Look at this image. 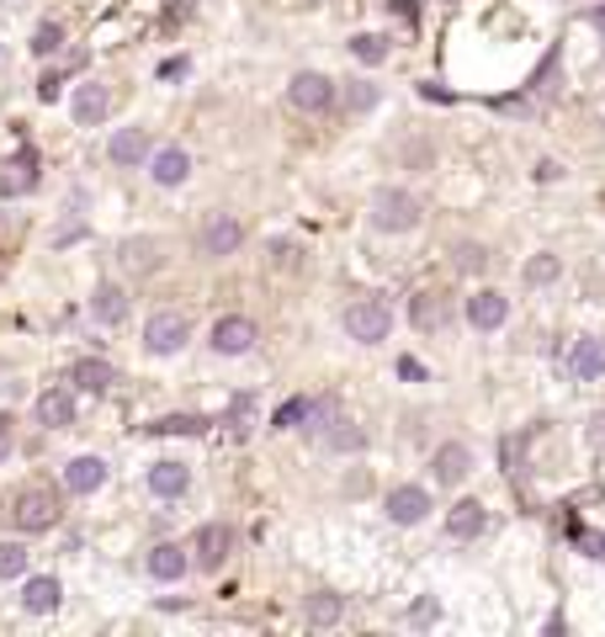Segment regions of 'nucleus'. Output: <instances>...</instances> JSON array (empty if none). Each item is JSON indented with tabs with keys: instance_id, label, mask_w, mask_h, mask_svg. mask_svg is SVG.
Returning <instances> with one entry per match:
<instances>
[{
	"instance_id": "obj_1",
	"label": "nucleus",
	"mask_w": 605,
	"mask_h": 637,
	"mask_svg": "<svg viewBox=\"0 0 605 637\" xmlns=\"http://www.w3.org/2000/svg\"><path fill=\"white\" fill-rule=\"evenodd\" d=\"M64 489H53V483H43V478H27V483H16L5 500H0V520L16 531V537H43V531H53L59 520H64Z\"/></svg>"
},
{
	"instance_id": "obj_2",
	"label": "nucleus",
	"mask_w": 605,
	"mask_h": 637,
	"mask_svg": "<svg viewBox=\"0 0 605 637\" xmlns=\"http://www.w3.org/2000/svg\"><path fill=\"white\" fill-rule=\"evenodd\" d=\"M366 218H372V229L377 235H414L420 224H425V202L414 197L409 187H377L372 192V207H366Z\"/></svg>"
},
{
	"instance_id": "obj_3",
	"label": "nucleus",
	"mask_w": 605,
	"mask_h": 637,
	"mask_svg": "<svg viewBox=\"0 0 605 637\" xmlns=\"http://www.w3.org/2000/svg\"><path fill=\"white\" fill-rule=\"evenodd\" d=\"M340 329L356 340V346H383L388 335H394V309L383 303V298H351L346 303V314H340Z\"/></svg>"
},
{
	"instance_id": "obj_4",
	"label": "nucleus",
	"mask_w": 605,
	"mask_h": 637,
	"mask_svg": "<svg viewBox=\"0 0 605 637\" xmlns=\"http://www.w3.org/2000/svg\"><path fill=\"white\" fill-rule=\"evenodd\" d=\"M287 107L303 112V118H329L340 107V85L324 70H298V75L287 80Z\"/></svg>"
},
{
	"instance_id": "obj_5",
	"label": "nucleus",
	"mask_w": 605,
	"mask_h": 637,
	"mask_svg": "<svg viewBox=\"0 0 605 637\" xmlns=\"http://www.w3.org/2000/svg\"><path fill=\"white\" fill-rule=\"evenodd\" d=\"M186 340H192V314L186 309H155V314L144 318V351L149 357H181L186 351Z\"/></svg>"
},
{
	"instance_id": "obj_6",
	"label": "nucleus",
	"mask_w": 605,
	"mask_h": 637,
	"mask_svg": "<svg viewBox=\"0 0 605 637\" xmlns=\"http://www.w3.org/2000/svg\"><path fill=\"white\" fill-rule=\"evenodd\" d=\"M261 346V324L250 314H218L213 324H207V351L213 357H250Z\"/></svg>"
},
{
	"instance_id": "obj_7",
	"label": "nucleus",
	"mask_w": 605,
	"mask_h": 637,
	"mask_svg": "<svg viewBox=\"0 0 605 637\" xmlns=\"http://www.w3.org/2000/svg\"><path fill=\"white\" fill-rule=\"evenodd\" d=\"M186 553H192L197 574H223V563L234 553V526L229 520H202L192 531V542H186Z\"/></svg>"
},
{
	"instance_id": "obj_8",
	"label": "nucleus",
	"mask_w": 605,
	"mask_h": 637,
	"mask_svg": "<svg viewBox=\"0 0 605 637\" xmlns=\"http://www.w3.org/2000/svg\"><path fill=\"white\" fill-rule=\"evenodd\" d=\"M75 420H81V394L70 388V383H53V388H43L33 398V425L38 431H75Z\"/></svg>"
},
{
	"instance_id": "obj_9",
	"label": "nucleus",
	"mask_w": 605,
	"mask_h": 637,
	"mask_svg": "<svg viewBox=\"0 0 605 637\" xmlns=\"http://www.w3.org/2000/svg\"><path fill=\"white\" fill-rule=\"evenodd\" d=\"M244 244V224L234 213H207L197 229V255L202 261H229V255H240Z\"/></svg>"
},
{
	"instance_id": "obj_10",
	"label": "nucleus",
	"mask_w": 605,
	"mask_h": 637,
	"mask_svg": "<svg viewBox=\"0 0 605 637\" xmlns=\"http://www.w3.org/2000/svg\"><path fill=\"white\" fill-rule=\"evenodd\" d=\"M431 510H436V500H431L425 483H394L383 494V516L394 526H420V520H431Z\"/></svg>"
},
{
	"instance_id": "obj_11",
	"label": "nucleus",
	"mask_w": 605,
	"mask_h": 637,
	"mask_svg": "<svg viewBox=\"0 0 605 637\" xmlns=\"http://www.w3.org/2000/svg\"><path fill=\"white\" fill-rule=\"evenodd\" d=\"M43 187V176H38V149L33 144H22L16 155L0 165V202H22V197H33Z\"/></svg>"
},
{
	"instance_id": "obj_12",
	"label": "nucleus",
	"mask_w": 605,
	"mask_h": 637,
	"mask_svg": "<svg viewBox=\"0 0 605 637\" xmlns=\"http://www.w3.org/2000/svg\"><path fill=\"white\" fill-rule=\"evenodd\" d=\"M462 318H468V329L494 335V329H505V324H510V298H505L499 287H479V292H468V298H462Z\"/></svg>"
},
{
	"instance_id": "obj_13",
	"label": "nucleus",
	"mask_w": 605,
	"mask_h": 637,
	"mask_svg": "<svg viewBox=\"0 0 605 637\" xmlns=\"http://www.w3.org/2000/svg\"><path fill=\"white\" fill-rule=\"evenodd\" d=\"M107 478H112L107 457H96V452H81V457H70V462H64V473H59V489H64L70 500H90L96 489H107Z\"/></svg>"
},
{
	"instance_id": "obj_14",
	"label": "nucleus",
	"mask_w": 605,
	"mask_h": 637,
	"mask_svg": "<svg viewBox=\"0 0 605 637\" xmlns=\"http://www.w3.org/2000/svg\"><path fill=\"white\" fill-rule=\"evenodd\" d=\"M165 266V244L155 235H128L118 244V272L122 277H155V272H160Z\"/></svg>"
},
{
	"instance_id": "obj_15",
	"label": "nucleus",
	"mask_w": 605,
	"mask_h": 637,
	"mask_svg": "<svg viewBox=\"0 0 605 637\" xmlns=\"http://www.w3.org/2000/svg\"><path fill=\"white\" fill-rule=\"evenodd\" d=\"M409 324H414L420 335H446V329H451V292L420 287V292L409 298Z\"/></svg>"
},
{
	"instance_id": "obj_16",
	"label": "nucleus",
	"mask_w": 605,
	"mask_h": 637,
	"mask_svg": "<svg viewBox=\"0 0 605 637\" xmlns=\"http://www.w3.org/2000/svg\"><path fill=\"white\" fill-rule=\"evenodd\" d=\"M64 383L75 388V394H90V398H107L112 388L122 383V372L112 366L107 357H81L70 361V372H64Z\"/></svg>"
},
{
	"instance_id": "obj_17",
	"label": "nucleus",
	"mask_w": 605,
	"mask_h": 637,
	"mask_svg": "<svg viewBox=\"0 0 605 637\" xmlns=\"http://www.w3.org/2000/svg\"><path fill=\"white\" fill-rule=\"evenodd\" d=\"M144 489H149L160 505H176V500H186V494H192V468H186L181 457H160V462H149Z\"/></svg>"
},
{
	"instance_id": "obj_18",
	"label": "nucleus",
	"mask_w": 605,
	"mask_h": 637,
	"mask_svg": "<svg viewBox=\"0 0 605 637\" xmlns=\"http://www.w3.org/2000/svg\"><path fill=\"white\" fill-rule=\"evenodd\" d=\"M473 473V446L468 441H441L436 452H431V478H436V489H462Z\"/></svg>"
},
{
	"instance_id": "obj_19",
	"label": "nucleus",
	"mask_w": 605,
	"mask_h": 637,
	"mask_svg": "<svg viewBox=\"0 0 605 637\" xmlns=\"http://www.w3.org/2000/svg\"><path fill=\"white\" fill-rule=\"evenodd\" d=\"M144 170H149V181H155L160 192H176V187L192 181V155H186L181 144H155V155L144 159Z\"/></svg>"
},
{
	"instance_id": "obj_20",
	"label": "nucleus",
	"mask_w": 605,
	"mask_h": 637,
	"mask_svg": "<svg viewBox=\"0 0 605 637\" xmlns=\"http://www.w3.org/2000/svg\"><path fill=\"white\" fill-rule=\"evenodd\" d=\"M155 155V133L149 128H118L112 139H107V159L118 165V170H144V159Z\"/></svg>"
},
{
	"instance_id": "obj_21",
	"label": "nucleus",
	"mask_w": 605,
	"mask_h": 637,
	"mask_svg": "<svg viewBox=\"0 0 605 637\" xmlns=\"http://www.w3.org/2000/svg\"><path fill=\"white\" fill-rule=\"evenodd\" d=\"M441 531L451 537V542H479V537L488 531V505L484 500H473V494H462V500L446 510Z\"/></svg>"
},
{
	"instance_id": "obj_22",
	"label": "nucleus",
	"mask_w": 605,
	"mask_h": 637,
	"mask_svg": "<svg viewBox=\"0 0 605 637\" xmlns=\"http://www.w3.org/2000/svg\"><path fill=\"white\" fill-rule=\"evenodd\" d=\"M144 574H149L155 585H181V579L192 574V553H186L181 542H155V548L144 553Z\"/></svg>"
},
{
	"instance_id": "obj_23",
	"label": "nucleus",
	"mask_w": 605,
	"mask_h": 637,
	"mask_svg": "<svg viewBox=\"0 0 605 637\" xmlns=\"http://www.w3.org/2000/svg\"><path fill=\"white\" fill-rule=\"evenodd\" d=\"M128 287L122 281H96V292H90V303H85V314H90V324H101V329H118L122 318H128Z\"/></svg>"
},
{
	"instance_id": "obj_24",
	"label": "nucleus",
	"mask_w": 605,
	"mask_h": 637,
	"mask_svg": "<svg viewBox=\"0 0 605 637\" xmlns=\"http://www.w3.org/2000/svg\"><path fill=\"white\" fill-rule=\"evenodd\" d=\"M346 414H351V409H346V398H340V394H308V414H303V425H298V431L319 446V441L329 436V431H335Z\"/></svg>"
},
{
	"instance_id": "obj_25",
	"label": "nucleus",
	"mask_w": 605,
	"mask_h": 637,
	"mask_svg": "<svg viewBox=\"0 0 605 637\" xmlns=\"http://www.w3.org/2000/svg\"><path fill=\"white\" fill-rule=\"evenodd\" d=\"M568 377L601 383L605 377V335H579V340L568 346Z\"/></svg>"
},
{
	"instance_id": "obj_26",
	"label": "nucleus",
	"mask_w": 605,
	"mask_h": 637,
	"mask_svg": "<svg viewBox=\"0 0 605 637\" xmlns=\"http://www.w3.org/2000/svg\"><path fill=\"white\" fill-rule=\"evenodd\" d=\"M64 605V585H59V574H22V611L27 616H53Z\"/></svg>"
},
{
	"instance_id": "obj_27",
	"label": "nucleus",
	"mask_w": 605,
	"mask_h": 637,
	"mask_svg": "<svg viewBox=\"0 0 605 637\" xmlns=\"http://www.w3.org/2000/svg\"><path fill=\"white\" fill-rule=\"evenodd\" d=\"M85 64H90V53H85V48L64 53V64H48V70L38 75V91H33V96H38L43 107H53V101L64 96V80H70V75H81Z\"/></svg>"
},
{
	"instance_id": "obj_28",
	"label": "nucleus",
	"mask_w": 605,
	"mask_h": 637,
	"mask_svg": "<svg viewBox=\"0 0 605 637\" xmlns=\"http://www.w3.org/2000/svg\"><path fill=\"white\" fill-rule=\"evenodd\" d=\"M107 118H112V91L101 80H81V91H75V122L81 128H101Z\"/></svg>"
},
{
	"instance_id": "obj_29",
	"label": "nucleus",
	"mask_w": 605,
	"mask_h": 637,
	"mask_svg": "<svg viewBox=\"0 0 605 637\" xmlns=\"http://www.w3.org/2000/svg\"><path fill=\"white\" fill-rule=\"evenodd\" d=\"M70 48V27L59 22V16H43L38 27H33V38H27V53L38 59V64H48V59H59Z\"/></svg>"
},
{
	"instance_id": "obj_30",
	"label": "nucleus",
	"mask_w": 605,
	"mask_h": 637,
	"mask_svg": "<svg viewBox=\"0 0 605 637\" xmlns=\"http://www.w3.org/2000/svg\"><path fill=\"white\" fill-rule=\"evenodd\" d=\"M319 452H329V457H362V452H366V431L351 420V414H346V420H340V425L319 441Z\"/></svg>"
},
{
	"instance_id": "obj_31",
	"label": "nucleus",
	"mask_w": 605,
	"mask_h": 637,
	"mask_svg": "<svg viewBox=\"0 0 605 637\" xmlns=\"http://www.w3.org/2000/svg\"><path fill=\"white\" fill-rule=\"evenodd\" d=\"M340 616H346V596H335V590H314L303 600V622L308 627H340Z\"/></svg>"
},
{
	"instance_id": "obj_32",
	"label": "nucleus",
	"mask_w": 605,
	"mask_h": 637,
	"mask_svg": "<svg viewBox=\"0 0 605 637\" xmlns=\"http://www.w3.org/2000/svg\"><path fill=\"white\" fill-rule=\"evenodd\" d=\"M33 568V548H27V537H0V585H11V579H22Z\"/></svg>"
},
{
	"instance_id": "obj_33",
	"label": "nucleus",
	"mask_w": 605,
	"mask_h": 637,
	"mask_svg": "<svg viewBox=\"0 0 605 637\" xmlns=\"http://www.w3.org/2000/svg\"><path fill=\"white\" fill-rule=\"evenodd\" d=\"M340 107H346V118L377 112V107H383V85H377V80H351V85L340 91Z\"/></svg>"
},
{
	"instance_id": "obj_34",
	"label": "nucleus",
	"mask_w": 605,
	"mask_h": 637,
	"mask_svg": "<svg viewBox=\"0 0 605 637\" xmlns=\"http://www.w3.org/2000/svg\"><path fill=\"white\" fill-rule=\"evenodd\" d=\"M207 431H213L207 414H160L144 425V436H207Z\"/></svg>"
},
{
	"instance_id": "obj_35",
	"label": "nucleus",
	"mask_w": 605,
	"mask_h": 637,
	"mask_svg": "<svg viewBox=\"0 0 605 637\" xmlns=\"http://www.w3.org/2000/svg\"><path fill=\"white\" fill-rule=\"evenodd\" d=\"M388 43H394L388 33H356L346 48H351V59H362L366 70H377V64H388V53H394Z\"/></svg>"
},
{
	"instance_id": "obj_36",
	"label": "nucleus",
	"mask_w": 605,
	"mask_h": 637,
	"mask_svg": "<svg viewBox=\"0 0 605 637\" xmlns=\"http://www.w3.org/2000/svg\"><path fill=\"white\" fill-rule=\"evenodd\" d=\"M250 420H255V394L240 388V394L229 398V409H223V420H218V425H229V436H250Z\"/></svg>"
},
{
	"instance_id": "obj_37",
	"label": "nucleus",
	"mask_w": 605,
	"mask_h": 637,
	"mask_svg": "<svg viewBox=\"0 0 605 637\" xmlns=\"http://www.w3.org/2000/svg\"><path fill=\"white\" fill-rule=\"evenodd\" d=\"M558 277H564V261H558L553 250H542V255L525 261V287H553Z\"/></svg>"
},
{
	"instance_id": "obj_38",
	"label": "nucleus",
	"mask_w": 605,
	"mask_h": 637,
	"mask_svg": "<svg viewBox=\"0 0 605 637\" xmlns=\"http://www.w3.org/2000/svg\"><path fill=\"white\" fill-rule=\"evenodd\" d=\"M451 261H457V272H468V277H484L488 266H494V255H488L484 244H473V239H462Z\"/></svg>"
},
{
	"instance_id": "obj_39",
	"label": "nucleus",
	"mask_w": 605,
	"mask_h": 637,
	"mask_svg": "<svg viewBox=\"0 0 605 637\" xmlns=\"http://www.w3.org/2000/svg\"><path fill=\"white\" fill-rule=\"evenodd\" d=\"M303 414H308V394H292L287 404H277L271 431H298V425H303Z\"/></svg>"
},
{
	"instance_id": "obj_40",
	"label": "nucleus",
	"mask_w": 605,
	"mask_h": 637,
	"mask_svg": "<svg viewBox=\"0 0 605 637\" xmlns=\"http://www.w3.org/2000/svg\"><path fill=\"white\" fill-rule=\"evenodd\" d=\"M85 235H90V229H85V218H81V197H75V207H70V218H64V224L53 229V250H70V244H81Z\"/></svg>"
},
{
	"instance_id": "obj_41",
	"label": "nucleus",
	"mask_w": 605,
	"mask_h": 637,
	"mask_svg": "<svg viewBox=\"0 0 605 637\" xmlns=\"http://www.w3.org/2000/svg\"><path fill=\"white\" fill-rule=\"evenodd\" d=\"M403 622H409V627H431V622H441V600L436 596H414V605L403 611Z\"/></svg>"
},
{
	"instance_id": "obj_42",
	"label": "nucleus",
	"mask_w": 605,
	"mask_h": 637,
	"mask_svg": "<svg viewBox=\"0 0 605 637\" xmlns=\"http://www.w3.org/2000/svg\"><path fill=\"white\" fill-rule=\"evenodd\" d=\"M16 457V414L11 409H0V468Z\"/></svg>"
},
{
	"instance_id": "obj_43",
	"label": "nucleus",
	"mask_w": 605,
	"mask_h": 637,
	"mask_svg": "<svg viewBox=\"0 0 605 637\" xmlns=\"http://www.w3.org/2000/svg\"><path fill=\"white\" fill-rule=\"evenodd\" d=\"M197 16V0H170L165 5V27H181V22H192Z\"/></svg>"
},
{
	"instance_id": "obj_44",
	"label": "nucleus",
	"mask_w": 605,
	"mask_h": 637,
	"mask_svg": "<svg viewBox=\"0 0 605 637\" xmlns=\"http://www.w3.org/2000/svg\"><path fill=\"white\" fill-rule=\"evenodd\" d=\"M573 542H579L590 557H601L605 563V531H573Z\"/></svg>"
},
{
	"instance_id": "obj_45",
	"label": "nucleus",
	"mask_w": 605,
	"mask_h": 637,
	"mask_svg": "<svg viewBox=\"0 0 605 637\" xmlns=\"http://www.w3.org/2000/svg\"><path fill=\"white\" fill-rule=\"evenodd\" d=\"M192 75V59H186V53H181V59H165L160 64V80H186Z\"/></svg>"
},
{
	"instance_id": "obj_46",
	"label": "nucleus",
	"mask_w": 605,
	"mask_h": 637,
	"mask_svg": "<svg viewBox=\"0 0 605 637\" xmlns=\"http://www.w3.org/2000/svg\"><path fill=\"white\" fill-rule=\"evenodd\" d=\"M542 633H547V637H568V616H564V611H553V616L542 622Z\"/></svg>"
},
{
	"instance_id": "obj_47",
	"label": "nucleus",
	"mask_w": 605,
	"mask_h": 637,
	"mask_svg": "<svg viewBox=\"0 0 605 637\" xmlns=\"http://www.w3.org/2000/svg\"><path fill=\"white\" fill-rule=\"evenodd\" d=\"M271 255H277L282 266H292V255H298V244H292V239H271Z\"/></svg>"
},
{
	"instance_id": "obj_48",
	"label": "nucleus",
	"mask_w": 605,
	"mask_h": 637,
	"mask_svg": "<svg viewBox=\"0 0 605 637\" xmlns=\"http://www.w3.org/2000/svg\"><path fill=\"white\" fill-rule=\"evenodd\" d=\"M420 96H425V101H451V91L436 85V80H425V85H420Z\"/></svg>"
},
{
	"instance_id": "obj_49",
	"label": "nucleus",
	"mask_w": 605,
	"mask_h": 637,
	"mask_svg": "<svg viewBox=\"0 0 605 637\" xmlns=\"http://www.w3.org/2000/svg\"><path fill=\"white\" fill-rule=\"evenodd\" d=\"M399 372L409 377V383H425V366H420L414 357H403V361H399Z\"/></svg>"
},
{
	"instance_id": "obj_50",
	"label": "nucleus",
	"mask_w": 605,
	"mask_h": 637,
	"mask_svg": "<svg viewBox=\"0 0 605 637\" xmlns=\"http://www.w3.org/2000/svg\"><path fill=\"white\" fill-rule=\"evenodd\" d=\"M558 176H564L558 159H542V165H536V181H558Z\"/></svg>"
},
{
	"instance_id": "obj_51",
	"label": "nucleus",
	"mask_w": 605,
	"mask_h": 637,
	"mask_svg": "<svg viewBox=\"0 0 605 637\" xmlns=\"http://www.w3.org/2000/svg\"><path fill=\"white\" fill-rule=\"evenodd\" d=\"M186 605H192L186 596H165V600H160V611H186Z\"/></svg>"
},
{
	"instance_id": "obj_52",
	"label": "nucleus",
	"mask_w": 605,
	"mask_h": 637,
	"mask_svg": "<svg viewBox=\"0 0 605 637\" xmlns=\"http://www.w3.org/2000/svg\"><path fill=\"white\" fill-rule=\"evenodd\" d=\"M590 22H595V33H601V38H605V0H601V5H595V11H590Z\"/></svg>"
},
{
	"instance_id": "obj_53",
	"label": "nucleus",
	"mask_w": 605,
	"mask_h": 637,
	"mask_svg": "<svg viewBox=\"0 0 605 637\" xmlns=\"http://www.w3.org/2000/svg\"><path fill=\"white\" fill-rule=\"evenodd\" d=\"M0 53H5V43H0Z\"/></svg>"
}]
</instances>
